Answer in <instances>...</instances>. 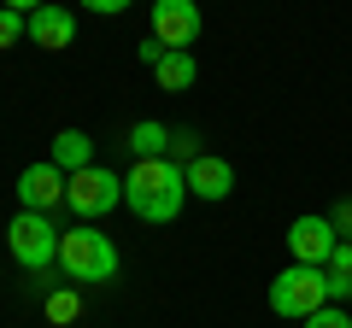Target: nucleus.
<instances>
[{
    "instance_id": "obj_7",
    "label": "nucleus",
    "mask_w": 352,
    "mask_h": 328,
    "mask_svg": "<svg viewBox=\"0 0 352 328\" xmlns=\"http://www.w3.org/2000/svg\"><path fill=\"white\" fill-rule=\"evenodd\" d=\"M153 36L164 47H194L200 41V0H153Z\"/></svg>"
},
{
    "instance_id": "obj_3",
    "label": "nucleus",
    "mask_w": 352,
    "mask_h": 328,
    "mask_svg": "<svg viewBox=\"0 0 352 328\" xmlns=\"http://www.w3.org/2000/svg\"><path fill=\"white\" fill-rule=\"evenodd\" d=\"M323 305H335V299H329V276L317 264H288L270 281V311L288 316V323H305V316H317Z\"/></svg>"
},
{
    "instance_id": "obj_5",
    "label": "nucleus",
    "mask_w": 352,
    "mask_h": 328,
    "mask_svg": "<svg viewBox=\"0 0 352 328\" xmlns=\"http://www.w3.org/2000/svg\"><path fill=\"white\" fill-rule=\"evenodd\" d=\"M65 205H71L82 223H94V217H106V211H118V205H124V176L100 170V164H88V170H76V176H71Z\"/></svg>"
},
{
    "instance_id": "obj_6",
    "label": "nucleus",
    "mask_w": 352,
    "mask_h": 328,
    "mask_svg": "<svg viewBox=\"0 0 352 328\" xmlns=\"http://www.w3.org/2000/svg\"><path fill=\"white\" fill-rule=\"evenodd\" d=\"M335 246H340V235H335L329 217H294V223H288V253H294V264H317V270H323L329 258H335Z\"/></svg>"
},
{
    "instance_id": "obj_16",
    "label": "nucleus",
    "mask_w": 352,
    "mask_h": 328,
    "mask_svg": "<svg viewBox=\"0 0 352 328\" xmlns=\"http://www.w3.org/2000/svg\"><path fill=\"white\" fill-rule=\"evenodd\" d=\"M47 323H76V311H82V299H76L71 288H59V293H47Z\"/></svg>"
},
{
    "instance_id": "obj_1",
    "label": "nucleus",
    "mask_w": 352,
    "mask_h": 328,
    "mask_svg": "<svg viewBox=\"0 0 352 328\" xmlns=\"http://www.w3.org/2000/svg\"><path fill=\"white\" fill-rule=\"evenodd\" d=\"M124 205L141 223H176L188 205V176L170 159H135V170L124 176Z\"/></svg>"
},
{
    "instance_id": "obj_21",
    "label": "nucleus",
    "mask_w": 352,
    "mask_h": 328,
    "mask_svg": "<svg viewBox=\"0 0 352 328\" xmlns=\"http://www.w3.org/2000/svg\"><path fill=\"white\" fill-rule=\"evenodd\" d=\"M329 223H335V235H346V240H352V200H346V205H335V217H329Z\"/></svg>"
},
{
    "instance_id": "obj_13",
    "label": "nucleus",
    "mask_w": 352,
    "mask_h": 328,
    "mask_svg": "<svg viewBox=\"0 0 352 328\" xmlns=\"http://www.w3.org/2000/svg\"><path fill=\"white\" fill-rule=\"evenodd\" d=\"M323 276H329V299L352 305V240H340V246H335V258L323 264Z\"/></svg>"
},
{
    "instance_id": "obj_19",
    "label": "nucleus",
    "mask_w": 352,
    "mask_h": 328,
    "mask_svg": "<svg viewBox=\"0 0 352 328\" xmlns=\"http://www.w3.org/2000/svg\"><path fill=\"white\" fill-rule=\"evenodd\" d=\"M135 59H141V65H147V71H153V65L164 59V41H159V36H147V41H141V47H135Z\"/></svg>"
},
{
    "instance_id": "obj_10",
    "label": "nucleus",
    "mask_w": 352,
    "mask_h": 328,
    "mask_svg": "<svg viewBox=\"0 0 352 328\" xmlns=\"http://www.w3.org/2000/svg\"><path fill=\"white\" fill-rule=\"evenodd\" d=\"M30 41H36V47H47V53H65L76 41V18L65 12V6H36V12H30Z\"/></svg>"
},
{
    "instance_id": "obj_17",
    "label": "nucleus",
    "mask_w": 352,
    "mask_h": 328,
    "mask_svg": "<svg viewBox=\"0 0 352 328\" xmlns=\"http://www.w3.org/2000/svg\"><path fill=\"white\" fill-rule=\"evenodd\" d=\"M24 36H30V18L12 12V6H0V47H18Z\"/></svg>"
},
{
    "instance_id": "obj_8",
    "label": "nucleus",
    "mask_w": 352,
    "mask_h": 328,
    "mask_svg": "<svg viewBox=\"0 0 352 328\" xmlns=\"http://www.w3.org/2000/svg\"><path fill=\"white\" fill-rule=\"evenodd\" d=\"M18 200H24V211H59V200H65V194H71V176H65V170H59V164H30V170H24V176H18Z\"/></svg>"
},
{
    "instance_id": "obj_12",
    "label": "nucleus",
    "mask_w": 352,
    "mask_h": 328,
    "mask_svg": "<svg viewBox=\"0 0 352 328\" xmlns=\"http://www.w3.org/2000/svg\"><path fill=\"white\" fill-rule=\"evenodd\" d=\"M53 164H59L65 176L88 170V164H94V141H88L82 129H59V135H53Z\"/></svg>"
},
{
    "instance_id": "obj_2",
    "label": "nucleus",
    "mask_w": 352,
    "mask_h": 328,
    "mask_svg": "<svg viewBox=\"0 0 352 328\" xmlns=\"http://www.w3.org/2000/svg\"><path fill=\"white\" fill-rule=\"evenodd\" d=\"M59 270L71 281H82V288H100V281L118 276V246L112 235H100L94 223H76L59 235Z\"/></svg>"
},
{
    "instance_id": "obj_4",
    "label": "nucleus",
    "mask_w": 352,
    "mask_h": 328,
    "mask_svg": "<svg viewBox=\"0 0 352 328\" xmlns=\"http://www.w3.org/2000/svg\"><path fill=\"white\" fill-rule=\"evenodd\" d=\"M59 235H65V229H53L47 211H18L12 229H6L12 264L30 270V276H36V270H53V264H59Z\"/></svg>"
},
{
    "instance_id": "obj_11",
    "label": "nucleus",
    "mask_w": 352,
    "mask_h": 328,
    "mask_svg": "<svg viewBox=\"0 0 352 328\" xmlns=\"http://www.w3.org/2000/svg\"><path fill=\"white\" fill-rule=\"evenodd\" d=\"M153 76H159V89L182 94V89H194V76H200V65H194V53H188V47H164V59L153 65Z\"/></svg>"
},
{
    "instance_id": "obj_14",
    "label": "nucleus",
    "mask_w": 352,
    "mask_h": 328,
    "mask_svg": "<svg viewBox=\"0 0 352 328\" xmlns=\"http://www.w3.org/2000/svg\"><path fill=\"white\" fill-rule=\"evenodd\" d=\"M129 152H135V159H164V152H170V129L164 124H135L129 129Z\"/></svg>"
},
{
    "instance_id": "obj_18",
    "label": "nucleus",
    "mask_w": 352,
    "mask_h": 328,
    "mask_svg": "<svg viewBox=\"0 0 352 328\" xmlns=\"http://www.w3.org/2000/svg\"><path fill=\"white\" fill-rule=\"evenodd\" d=\"M305 328H352V316H346V305H323L317 316H305Z\"/></svg>"
},
{
    "instance_id": "obj_22",
    "label": "nucleus",
    "mask_w": 352,
    "mask_h": 328,
    "mask_svg": "<svg viewBox=\"0 0 352 328\" xmlns=\"http://www.w3.org/2000/svg\"><path fill=\"white\" fill-rule=\"evenodd\" d=\"M0 6H12V12H24V18H30L36 6H47V0H0Z\"/></svg>"
},
{
    "instance_id": "obj_15",
    "label": "nucleus",
    "mask_w": 352,
    "mask_h": 328,
    "mask_svg": "<svg viewBox=\"0 0 352 328\" xmlns=\"http://www.w3.org/2000/svg\"><path fill=\"white\" fill-rule=\"evenodd\" d=\"M164 159L188 170V164L200 159V135H194V129H170V152H164Z\"/></svg>"
},
{
    "instance_id": "obj_9",
    "label": "nucleus",
    "mask_w": 352,
    "mask_h": 328,
    "mask_svg": "<svg viewBox=\"0 0 352 328\" xmlns=\"http://www.w3.org/2000/svg\"><path fill=\"white\" fill-rule=\"evenodd\" d=\"M182 176H188V194H194V200H206V205H217V200L235 194V164H229V159H212V152H200Z\"/></svg>"
},
{
    "instance_id": "obj_20",
    "label": "nucleus",
    "mask_w": 352,
    "mask_h": 328,
    "mask_svg": "<svg viewBox=\"0 0 352 328\" xmlns=\"http://www.w3.org/2000/svg\"><path fill=\"white\" fill-rule=\"evenodd\" d=\"M88 12H100V18H118V12H129V6H135V0H82Z\"/></svg>"
}]
</instances>
